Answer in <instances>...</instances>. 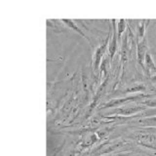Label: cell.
Returning a JSON list of instances; mask_svg holds the SVG:
<instances>
[{
  "label": "cell",
  "instance_id": "1",
  "mask_svg": "<svg viewBox=\"0 0 156 156\" xmlns=\"http://www.w3.org/2000/svg\"><path fill=\"white\" fill-rule=\"evenodd\" d=\"M109 35L106 37V39L104 41V43L101 44V45L96 49L95 54H94V58H93V61H94V69L98 70V68L100 67L101 62V58L104 57L106 48L108 47V41H109Z\"/></svg>",
  "mask_w": 156,
  "mask_h": 156
},
{
  "label": "cell",
  "instance_id": "2",
  "mask_svg": "<svg viewBox=\"0 0 156 156\" xmlns=\"http://www.w3.org/2000/svg\"><path fill=\"white\" fill-rule=\"evenodd\" d=\"M148 48H147V40L144 37L141 39L140 41L136 44V58H138V62L140 65V66L144 69V60L146 54L148 53Z\"/></svg>",
  "mask_w": 156,
  "mask_h": 156
},
{
  "label": "cell",
  "instance_id": "3",
  "mask_svg": "<svg viewBox=\"0 0 156 156\" xmlns=\"http://www.w3.org/2000/svg\"><path fill=\"white\" fill-rule=\"evenodd\" d=\"M147 96L145 95H136V96H132V97H128V98H122V99H118V100H112L109 102H107L106 105H102L101 108H106V107H113L115 105H118L121 104H124V102L127 101H140L144 98H146Z\"/></svg>",
  "mask_w": 156,
  "mask_h": 156
},
{
  "label": "cell",
  "instance_id": "4",
  "mask_svg": "<svg viewBox=\"0 0 156 156\" xmlns=\"http://www.w3.org/2000/svg\"><path fill=\"white\" fill-rule=\"evenodd\" d=\"M116 20H112V37H111V42L108 45V53L110 55V60L114 58V55L117 51V26H116Z\"/></svg>",
  "mask_w": 156,
  "mask_h": 156
},
{
  "label": "cell",
  "instance_id": "5",
  "mask_svg": "<svg viewBox=\"0 0 156 156\" xmlns=\"http://www.w3.org/2000/svg\"><path fill=\"white\" fill-rule=\"evenodd\" d=\"M144 69L145 71L148 73L150 72H156V66L153 62V58L151 57L150 53H147L145 56V60H144Z\"/></svg>",
  "mask_w": 156,
  "mask_h": 156
},
{
  "label": "cell",
  "instance_id": "6",
  "mask_svg": "<svg viewBox=\"0 0 156 156\" xmlns=\"http://www.w3.org/2000/svg\"><path fill=\"white\" fill-rule=\"evenodd\" d=\"M62 22L65 23V24H66V26L68 27H70V28H72L73 30H75L76 32H78L80 34V35H82L84 38H86L87 40H89V39H88V37H87V35L86 34L83 32L81 29L77 27V24L74 23V21H73V20H69V19H63V20H62Z\"/></svg>",
  "mask_w": 156,
  "mask_h": 156
},
{
  "label": "cell",
  "instance_id": "7",
  "mask_svg": "<svg viewBox=\"0 0 156 156\" xmlns=\"http://www.w3.org/2000/svg\"><path fill=\"white\" fill-rule=\"evenodd\" d=\"M145 27H146V23H145V21L144 20V21H141V23L139 24L138 29H136V40H138V42L144 38Z\"/></svg>",
  "mask_w": 156,
  "mask_h": 156
},
{
  "label": "cell",
  "instance_id": "8",
  "mask_svg": "<svg viewBox=\"0 0 156 156\" xmlns=\"http://www.w3.org/2000/svg\"><path fill=\"white\" fill-rule=\"evenodd\" d=\"M117 23H116V26H117V36H118V39L120 40L122 34H123V32L125 31V29H126V21L123 19H121Z\"/></svg>",
  "mask_w": 156,
  "mask_h": 156
},
{
  "label": "cell",
  "instance_id": "9",
  "mask_svg": "<svg viewBox=\"0 0 156 156\" xmlns=\"http://www.w3.org/2000/svg\"><path fill=\"white\" fill-rule=\"evenodd\" d=\"M140 122H141V123H144V124L156 125V116L149 117V118H146V119H144V120H141Z\"/></svg>",
  "mask_w": 156,
  "mask_h": 156
},
{
  "label": "cell",
  "instance_id": "10",
  "mask_svg": "<svg viewBox=\"0 0 156 156\" xmlns=\"http://www.w3.org/2000/svg\"><path fill=\"white\" fill-rule=\"evenodd\" d=\"M145 89V87L144 85H136L134 88H131V89H128L126 91V93H135L138 91H143Z\"/></svg>",
  "mask_w": 156,
  "mask_h": 156
},
{
  "label": "cell",
  "instance_id": "11",
  "mask_svg": "<svg viewBox=\"0 0 156 156\" xmlns=\"http://www.w3.org/2000/svg\"><path fill=\"white\" fill-rule=\"evenodd\" d=\"M141 104L146 105V106H150V107H156V100H147L144 101H141Z\"/></svg>",
  "mask_w": 156,
  "mask_h": 156
},
{
  "label": "cell",
  "instance_id": "12",
  "mask_svg": "<svg viewBox=\"0 0 156 156\" xmlns=\"http://www.w3.org/2000/svg\"><path fill=\"white\" fill-rule=\"evenodd\" d=\"M150 79H151V81H152V82H155V83H156V75L151 76V77H150Z\"/></svg>",
  "mask_w": 156,
  "mask_h": 156
}]
</instances>
